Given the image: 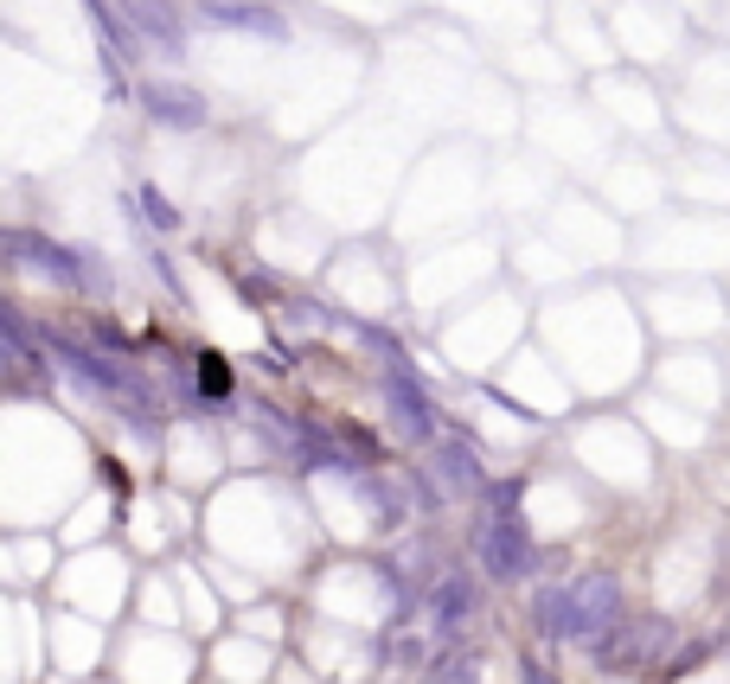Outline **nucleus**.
Wrapping results in <instances>:
<instances>
[{"label": "nucleus", "instance_id": "obj_10", "mask_svg": "<svg viewBox=\"0 0 730 684\" xmlns=\"http://www.w3.org/2000/svg\"><path fill=\"white\" fill-rule=\"evenodd\" d=\"M468 614H474V583L462 576V569H448L443 583H436V595H430V621H436V634L448 640Z\"/></svg>", "mask_w": 730, "mask_h": 684}, {"label": "nucleus", "instance_id": "obj_15", "mask_svg": "<svg viewBox=\"0 0 730 684\" xmlns=\"http://www.w3.org/2000/svg\"><path fill=\"white\" fill-rule=\"evenodd\" d=\"M199 384H206V397H225L231 378H225V358H199Z\"/></svg>", "mask_w": 730, "mask_h": 684}, {"label": "nucleus", "instance_id": "obj_9", "mask_svg": "<svg viewBox=\"0 0 730 684\" xmlns=\"http://www.w3.org/2000/svg\"><path fill=\"white\" fill-rule=\"evenodd\" d=\"M199 20L231 26V32H263V39H288V20L276 7H257V0H199Z\"/></svg>", "mask_w": 730, "mask_h": 684}, {"label": "nucleus", "instance_id": "obj_3", "mask_svg": "<svg viewBox=\"0 0 730 684\" xmlns=\"http://www.w3.org/2000/svg\"><path fill=\"white\" fill-rule=\"evenodd\" d=\"M7 250L20 256L27 269H39V276H52L58 288H83V295H109V276H97V269H83L90 256L65 250V244H52V237H32V230H7Z\"/></svg>", "mask_w": 730, "mask_h": 684}, {"label": "nucleus", "instance_id": "obj_5", "mask_svg": "<svg viewBox=\"0 0 730 684\" xmlns=\"http://www.w3.org/2000/svg\"><path fill=\"white\" fill-rule=\"evenodd\" d=\"M667 646H673V621H634V627H615L602 640V665L609 672H667Z\"/></svg>", "mask_w": 730, "mask_h": 684}, {"label": "nucleus", "instance_id": "obj_12", "mask_svg": "<svg viewBox=\"0 0 730 684\" xmlns=\"http://www.w3.org/2000/svg\"><path fill=\"white\" fill-rule=\"evenodd\" d=\"M0 339H7V365H13V371L27 378V371L39 365V358H32V339H27V327H20V314H13V307L0 314Z\"/></svg>", "mask_w": 730, "mask_h": 684}, {"label": "nucleus", "instance_id": "obj_11", "mask_svg": "<svg viewBox=\"0 0 730 684\" xmlns=\"http://www.w3.org/2000/svg\"><path fill=\"white\" fill-rule=\"evenodd\" d=\"M532 621H539V634L545 640H564L571 634V583H545L532 595Z\"/></svg>", "mask_w": 730, "mask_h": 684}, {"label": "nucleus", "instance_id": "obj_16", "mask_svg": "<svg viewBox=\"0 0 730 684\" xmlns=\"http://www.w3.org/2000/svg\"><path fill=\"white\" fill-rule=\"evenodd\" d=\"M520 684H558V678H551L539 660H520Z\"/></svg>", "mask_w": 730, "mask_h": 684}, {"label": "nucleus", "instance_id": "obj_1", "mask_svg": "<svg viewBox=\"0 0 730 684\" xmlns=\"http://www.w3.org/2000/svg\"><path fill=\"white\" fill-rule=\"evenodd\" d=\"M474 557H481V569H487L494 583H520V576L539 569V544H532L520 512H494V518H481V532H474Z\"/></svg>", "mask_w": 730, "mask_h": 684}, {"label": "nucleus", "instance_id": "obj_2", "mask_svg": "<svg viewBox=\"0 0 730 684\" xmlns=\"http://www.w3.org/2000/svg\"><path fill=\"white\" fill-rule=\"evenodd\" d=\"M622 627V583L609 569H583L571 583V634L576 646H602V640Z\"/></svg>", "mask_w": 730, "mask_h": 684}, {"label": "nucleus", "instance_id": "obj_14", "mask_svg": "<svg viewBox=\"0 0 730 684\" xmlns=\"http://www.w3.org/2000/svg\"><path fill=\"white\" fill-rule=\"evenodd\" d=\"M430 684H481V672H474V660H443L430 672Z\"/></svg>", "mask_w": 730, "mask_h": 684}, {"label": "nucleus", "instance_id": "obj_8", "mask_svg": "<svg viewBox=\"0 0 730 684\" xmlns=\"http://www.w3.org/2000/svg\"><path fill=\"white\" fill-rule=\"evenodd\" d=\"M141 109H148L160 128H206L211 122L206 97L186 90V83H141Z\"/></svg>", "mask_w": 730, "mask_h": 684}, {"label": "nucleus", "instance_id": "obj_4", "mask_svg": "<svg viewBox=\"0 0 730 684\" xmlns=\"http://www.w3.org/2000/svg\"><path fill=\"white\" fill-rule=\"evenodd\" d=\"M385 404H392V423L411 448H436V442H443V416H436V404H430V390H423L417 371L392 365V371H385Z\"/></svg>", "mask_w": 730, "mask_h": 684}, {"label": "nucleus", "instance_id": "obj_6", "mask_svg": "<svg viewBox=\"0 0 730 684\" xmlns=\"http://www.w3.org/2000/svg\"><path fill=\"white\" fill-rule=\"evenodd\" d=\"M430 467H436V486H443L448 499H474L487 474H481V455H474L468 435H443L436 448H430Z\"/></svg>", "mask_w": 730, "mask_h": 684}, {"label": "nucleus", "instance_id": "obj_13", "mask_svg": "<svg viewBox=\"0 0 730 684\" xmlns=\"http://www.w3.org/2000/svg\"><path fill=\"white\" fill-rule=\"evenodd\" d=\"M141 218H148L155 230H174V225H180V211L167 205V192H160V186H141Z\"/></svg>", "mask_w": 730, "mask_h": 684}, {"label": "nucleus", "instance_id": "obj_17", "mask_svg": "<svg viewBox=\"0 0 730 684\" xmlns=\"http://www.w3.org/2000/svg\"><path fill=\"white\" fill-rule=\"evenodd\" d=\"M392 660H397V665H417V660H423V646H417V640H397Z\"/></svg>", "mask_w": 730, "mask_h": 684}, {"label": "nucleus", "instance_id": "obj_7", "mask_svg": "<svg viewBox=\"0 0 730 684\" xmlns=\"http://www.w3.org/2000/svg\"><path fill=\"white\" fill-rule=\"evenodd\" d=\"M116 13L129 20V32L141 39V46H160L167 58L186 51V26H180V13H174L167 0H116Z\"/></svg>", "mask_w": 730, "mask_h": 684}]
</instances>
